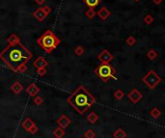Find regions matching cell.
Wrapping results in <instances>:
<instances>
[{"label":"cell","mask_w":165,"mask_h":138,"mask_svg":"<svg viewBox=\"0 0 165 138\" xmlns=\"http://www.w3.org/2000/svg\"><path fill=\"white\" fill-rule=\"evenodd\" d=\"M21 127H22V128H23V130L28 131V132L31 133V134L36 133L37 131L39 130V128L36 126V124H35L30 118H26V119H25V120L21 123Z\"/></svg>","instance_id":"obj_6"},{"label":"cell","mask_w":165,"mask_h":138,"mask_svg":"<svg viewBox=\"0 0 165 138\" xmlns=\"http://www.w3.org/2000/svg\"><path fill=\"white\" fill-rule=\"evenodd\" d=\"M113 137L114 138H126L127 137V132L123 128H118L113 132Z\"/></svg>","instance_id":"obj_16"},{"label":"cell","mask_w":165,"mask_h":138,"mask_svg":"<svg viewBox=\"0 0 165 138\" xmlns=\"http://www.w3.org/2000/svg\"><path fill=\"white\" fill-rule=\"evenodd\" d=\"M32 58V53L21 43L15 46H8L0 53V59L14 72L20 65L27 64Z\"/></svg>","instance_id":"obj_1"},{"label":"cell","mask_w":165,"mask_h":138,"mask_svg":"<svg viewBox=\"0 0 165 138\" xmlns=\"http://www.w3.org/2000/svg\"><path fill=\"white\" fill-rule=\"evenodd\" d=\"M126 43H127L128 46H134L135 43H136V40H135V38L133 36H129L128 39L126 40Z\"/></svg>","instance_id":"obj_26"},{"label":"cell","mask_w":165,"mask_h":138,"mask_svg":"<svg viewBox=\"0 0 165 138\" xmlns=\"http://www.w3.org/2000/svg\"><path fill=\"white\" fill-rule=\"evenodd\" d=\"M27 70V66L26 64H23V65H20L17 69V73H23Z\"/></svg>","instance_id":"obj_29"},{"label":"cell","mask_w":165,"mask_h":138,"mask_svg":"<svg viewBox=\"0 0 165 138\" xmlns=\"http://www.w3.org/2000/svg\"><path fill=\"white\" fill-rule=\"evenodd\" d=\"M85 15L88 18H95L96 12H95V10H94L93 8H89L88 10L85 12Z\"/></svg>","instance_id":"obj_24"},{"label":"cell","mask_w":165,"mask_h":138,"mask_svg":"<svg viewBox=\"0 0 165 138\" xmlns=\"http://www.w3.org/2000/svg\"><path fill=\"white\" fill-rule=\"evenodd\" d=\"M47 65H48L47 61L46 59H44L43 56L38 57V58L33 62V66L35 67V68H37V69L46 68V67H47Z\"/></svg>","instance_id":"obj_10"},{"label":"cell","mask_w":165,"mask_h":138,"mask_svg":"<svg viewBox=\"0 0 165 138\" xmlns=\"http://www.w3.org/2000/svg\"><path fill=\"white\" fill-rule=\"evenodd\" d=\"M99 115L96 113V112H91L88 116H87V121L89 122V123H91V124H95L96 122H98L99 120Z\"/></svg>","instance_id":"obj_17"},{"label":"cell","mask_w":165,"mask_h":138,"mask_svg":"<svg viewBox=\"0 0 165 138\" xmlns=\"http://www.w3.org/2000/svg\"><path fill=\"white\" fill-rule=\"evenodd\" d=\"M37 73H38V75H40V76H44V75L47 73V69H46V68L37 69Z\"/></svg>","instance_id":"obj_30"},{"label":"cell","mask_w":165,"mask_h":138,"mask_svg":"<svg viewBox=\"0 0 165 138\" xmlns=\"http://www.w3.org/2000/svg\"><path fill=\"white\" fill-rule=\"evenodd\" d=\"M84 52H85V49H84L81 46H77L75 49H74V53H75L77 56H81V55H83Z\"/></svg>","instance_id":"obj_25"},{"label":"cell","mask_w":165,"mask_h":138,"mask_svg":"<svg viewBox=\"0 0 165 138\" xmlns=\"http://www.w3.org/2000/svg\"><path fill=\"white\" fill-rule=\"evenodd\" d=\"M33 17L36 18V20H38L39 21H43V20H44V18H47V15L44 13L43 9H42V8H38L37 10L33 13Z\"/></svg>","instance_id":"obj_13"},{"label":"cell","mask_w":165,"mask_h":138,"mask_svg":"<svg viewBox=\"0 0 165 138\" xmlns=\"http://www.w3.org/2000/svg\"><path fill=\"white\" fill-rule=\"evenodd\" d=\"M83 2L88 6L89 8H96L101 3V0H83Z\"/></svg>","instance_id":"obj_18"},{"label":"cell","mask_w":165,"mask_h":138,"mask_svg":"<svg viewBox=\"0 0 165 138\" xmlns=\"http://www.w3.org/2000/svg\"><path fill=\"white\" fill-rule=\"evenodd\" d=\"M144 22L146 24H148V25H150V24H152L153 23V21H154V18L152 17L151 15H145V18H144Z\"/></svg>","instance_id":"obj_27"},{"label":"cell","mask_w":165,"mask_h":138,"mask_svg":"<svg viewBox=\"0 0 165 138\" xmlns=\"http://www.w3.org/2000/svg\"><path fill=\"white\" fill-rule=\"evenodd\" d=\"M65 133H66L65 132V130L61 128L60 127H57L53 131V135L55 138H62L65 135Z\"/></svg>","instance_id":"obj_19"},{"label":"cell","mask_w":165,"mask_h":138,"mask_svg":"<svg viewBox=\"0 0 165 138\" xmlns=\"http://www.w3.org/2000/svg\"><path fill=\"white\" fill-rule=\"evenodd\" d=\"M147 57L151 60H154L157 57V52L154 49H150L147 53Z\"/></svg>","instance_id":"obj_22"},{"label":"cell","mask_w":165,"mask_h":138,"mask_svg":"<svg viewBox=\"0 0 165 138\" xmlns=\"http://www.w3.org/2000/svg\"><path fill=\"white\" fill-rule=\"evenodd\" d=\"M150 114H151V116L153 117V118L157 119L158 117L161 116V111H160L157 107H154V108L150 111Z\"/></svg>","instance_id":"obj_20"},{"label":"cell","mask_w":165,"mask_h":138,"mask_svg":"<svg viewBox=\"0 0 165 138\" xmlns=\"http://www.w3.org/2000/svg\"><path fill=\"white\" fill-rule=\"evenodd\" d=\"M37 43L47 53H51L52 50L59 46L60 39L52 31L47 30L37 40Z\"/></svg>","instance_id":"obj_3"},{"label":"cell","mask_w":165,"mask_h":138,"mask_svg":"<svg viewBox=\"0 0 165 138\" xmlns=\"http://www.w3.org/2000/svg\"><path fill=\"white\" fill-rule=\"evenodd\" d=\"M142 81L147 85V87L149 89L153 90V89L156 88L161 81H162V79H161L160 76L158 75L154 70H151L150 72H149L147 75L142 78Z\"/></svg>","instance_id":"obj_5"},{"label":"cell","mask_w":165,"mask_h":138,"mask_svg":"<svg viewBox=\"0 0 165 138\" xmlns=\"http://www.w3.org/2000/svg\"><path fill=\"white\" fill-rule=\"evenodd\" d=\"M35 2H36L38 5L42 6L43 4H44V2H46V0H35Z\"/></svg>","instance_id":"obj_32"},{"label":"cell","mask_w":165,"mask_h":138,"mask_svg":"<svg viewBox=\"0 0 165 138\" xmlns=\"http://www.w3.org/2000/svg\"><path fill=\"white\" fill-rule=\"evenodd\" d=\"M124 97H125V93L121 89L117 90V91L114 93V98L117 99V101H121V99L124 98Z\"/></svg>","instance_id":"obj_21"},{"label":"cell","mask_w":165,"mask_h":138,"mask_svg":"<svg viewBox=\"0 0 165 138\" xmlns=\"http://www.w3.org/2000/svg\"><path fill=\"white\" fill-rule=\"evenodd\" d=\"M33 102H34V104H36V105H41L44 102V99L42 97H40V96H35V98L33 99Z\"/></svg>","instance_id":"obj_28"},{"label":"cell","mask_w":165,"mask_h":138,"mask_svg":"<svg viewBox=\"0 0 165 138\" xmlns=\"http://www.w3.org/2000/svg\"><path fill=\"white\" fill-rule=\"evenodd\" d=\"M95 73L101 78L103 82H107L110 78H114L115 77V73L116 70L115 69L109 65V64H101L98 68L95 70Z\"/></svg>","instance_id":"obj_4"},{"label":"cell","mask_w":165,"mask_h":138,"mask_svg":"<svg viewBox=\"0 0 165 138\" xmlns=\"http://www.w3.org/2000/svg\"><path fill=\"white\" fill-rule=\"evenodd\" d=\"M42 9H43V11H44V14H46V15H47V17L48 15L50 14V12H51V9H50V7H49V6H44V7H43V8H42Z\"/></svg>","instance_id":"obj_31"},{"label":"cell","mask_w":165,"mask_h":138,"mask_svg":"<svg viewBox=\"0 0 165 138\" xmlns=\"http://www.w3.org/2000/svg\"><path fill=\"white\" fill-rule=\"evenodd\" d=\"M7 42H8L9 46H15V44H18L20 43V39H19L16 34H12L7 39Z\"/></svg>","instance_id":"obj_15"},{"label":"cell","mask_w":165,"mask_h":138,"mask_svg":"<svg viewBox=\"0 0 165 138\" xmlns=\"http://www.w3.org/2000/svg\"><path fill=\"white\" fill-rule=\"evenodd\" d=\"M133 1H135V2H139V1H140V0H133Z\"/></svg>","instance_id":"obj_34"},{"label":"cell","mask_w":165,"mask_h":138,"mask_svg":"<svg viewBox=\"0 0 165 138\" xmlns=\"http://www.w3.org/2000/svg\"><path fill=\"white\" fill-rule=\"evenodd\" d=\"M71 123H72V121H71L70 119L68 118L67 115H65V114L61 115L57 120L58 127H60L61 128H63V130H66V128L71 125Z\"/></svg>","instance_id":"obj_9"},{"label":"cell","mask_w":165,"mask_h":138,"mask_svg":"<svg viewBox=\"0 0 165 138\" xmlns=\"http://www.w3.org/2000/svg\"><path fill=\"white\" fill-rule=\"evenodd\" d=\"M26 92L28 93V95L30 96V97L34 98L35 96H37L39 94V92H40V88H39L35 83H31V84L27 87Z\"/></svg>","instance_id":"obj_12"},{"label":"cell","mask_w":165,"mask_h":138,"mask_svg":"<svg viewBox=\"0 0 165 138\" xmlns=\"http://www.w3.org/2000/svg\"><path fill=\"white\" fill-rule=\"evenodd\" d=\"M96 15H98V17L101 18V20H106V18H108L110 17L111 13H110V11L106 7H102V8H101L98 12L96 13Z\"/></svg>","instance_id":"obj_11"},{"label":"cell","mask_w":165,"mask_h":138,"mask_svg":"<svg viewBox=\"0 0 165 138\" xmlns=\"http://www.w3.org/2000/svg\"><path fill=\"white\" fill-rule=\"evenodd\" d=\"M83 136L85 138H95L96 137V133L93 130H87L85 132H84Z\"/></svg>","instance_id":"obj_23"},{"label":"cell","mask_w":165,"mask_h":138,"mask_svg":"<svg viewBox=\"0 0 165 138\" xmlns=\"http://www.w3.org/2000/svg\"><path fill=\"white\" fill-rule=\"evenodd\" d=\"M11 90L15 93L16 95H18L19 93H20L22 90H23V86H22V84L19 81H16L14 84L12 85Z\"/></svg>","instance_id":"obj_14"},{"label":"cell","mask_w":165,"mask_h":138,"mask_svg":"<svg viewBox=\"0 0 165 138\" xmlns=\"http://www.w3.org/2000/svg\"><path fill=\"white\" fill-rule=\"evenodd\" d=\"M68 102L78 112L83 115L93 104H96V99L84 86L80 85L72 95L68 98Z\"/></svg>","instance_id":"obj_2"},{"label":"cell","mask_w":165,"mask_h":138,"mask_svg":"<svg viewBox=\"0 0 165 138\" xmlns=\"http://www.w3.org/2000/svg\"><path fill=\"white\" fill-rule=\"evenodd\" d=\"M98 59L101 61L102 64H109L114 59V56H113V54L110 53L107 49H104L98 55Z\"/></svg>","instance_id":"obj_8"},{"label":"cell","mask_w":165,"mask_h":138,"mask_svg":"<svg viewBox=\"0 0 165 138\" xmlns=\"http://www.w3.org/2000/svg\"><path fill=\"white\" fill-rule=\"evenodd\" d=\"M128 98L129 99V101H130L131 102H133V104H137V102H139L142 99L143 95H142V93L139 91L138 89L134 88L128 93Z\"/></svg>","instance_id":"obj_7"},{"label":"cell","mask_w":165,"mask_h":138,"mask_svg":"<svg viewBox=\"0 0 165 138\" xmlns=\"http://www.w3.org/2000/svg\"><path fill=\"white\" fill-rule=\"evenodd\" d=\"M161 2H162V0H154V3L157 5H159Z\"/></svg>","instance_id":"obj_33"}]
</instances>
